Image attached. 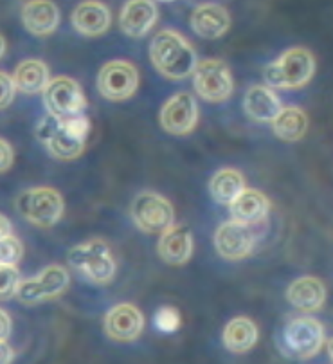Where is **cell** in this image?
<instances>
[{"instance_id":"obj_31","label":"cell","mask_w":333,"mask_h":364,"mask_svg":"<svg viewBox=\"0 0 333 364\" xmlns=\"http://www.w3.org/2000/svg\"><path fill=\"white\" fill-rule=\"evenodd\" d=\"M15 163V151H13V146L6 139L0 137V173L8 171L9 168Z\"/></svg>"},{"instance_id":"obj_13","label":"cell","mask_w":333,"mask_h":364,"mask_svg":"<svg viewBox=\"0 0 333 364\" xmlns=\"http://www.w3.org/2000/svg\"><path fill=\"white\" fill-rule=\"evenodd\" d=\"M256 235L251 225L241 224V222L231 220L224 222L214 232V247L217 252L225 259L236 262L244 259L254 251Z\"/></svg>"},{"instance_id":"obj_25","label":"cell","mask_w":333,"mask_h":364,"mask_svg":"<svg viewBox=\"0 0 333 364\" xmlns=\"http://www.w3.org/2000/svg\"><path fill=\"white\" fill-rule=\"evenodd\" d=\"M13 83L15 89L22 94H40L49 83L50 74L49 67L42 60H23L16 65L13 73Z\"/></svg>"},{"instance_id":"obj_4","label":"cell","mask_w":333,"mask_h":364,"mask_svg":"<svg viewBox=\"0 0 333 364\" xmlns=\"http://www.w3.org/2000/svg\"><path fill=\"white\" fill-rule=\"evenodd\" d=\"M67 262L82 278L96 285H107L116 278V259L109 244L99 238L74 245L67 255Z\"/></svg>"},{"instance_id":"obj_8","label":"cell","mask_w":333,"mask_h":364,"mask_svg":"<svg viewBox=\"0 0 333 364\" xmlns=\"http://www.w3.org/2000/svg\"><path fill=\"white\" fill-rule=\"evenodd\" d=\"M70 274L63 265H49L40 271L35 278L20 279L15 298L26 305L55 299L69 289Z\"/></svg>"},{"instance_id":"obj_30","label":"cell","mask_w":333,"mask_h":364,"mask_svg":"<svg viewBox=\"0 0 333 364\" xmlns=\"http://www.w3.org/2000/svg\"><path fill=\"white\" fill-rule=\"evenodd\" d=\"M15 94L16 89L15 83H13V77L0 70V110L8 109L11 105L13 100H15Z\"/></svg>"},{"instance_id":"obj_3","label":"cell","mask_w":333,"mask_h":364,"mask_svg":"<svg viewBox=\"0 0 333 364\" xmlns=\"http://www.w3.org/2000/svg\"><path fill=\"white\" fill-rule=\"evenodd\" d=\"M265 82L272 89H301L315 74V56L306 47H290L268 63L263 70Z\"/></svg>"},{"instance_id":"obj_29","label":"cell","mask_w":333,"mask_h":364,"mask_svg":"<svg viewBox=\"0 0 333 364\" xmlns=\"http://www.w3.org/2000/svg\"><path fill=\"white\" fill-rule=\"evenodd\" d=\"M155 326L160 332H177L180 328V314L173 306H163L157 310L155 314Z\"/></svg>"},{"instance_id":"obj_17","label":"cell","mask_w":333,"mask_h":364,"mask_svg":"<svg viewBox=\"0 0 333 364\" xmlns=\"http://www.w3.org/2000/svg\"><path fill=\"white\" fill-rule=\"evenodd\" d=\"M159 18L153 0H128L119 13V29L130 38H143L153 29Z\"/></svg>"},{"instance_id":"obj_12","label":"cell","mask_w":333,"mask_h":364,"mask_svg":"<svg viewBox=\"0 0 333 364\" xmlns=\"http://www.w3.org/2000/svg\"><path fill=\"white\" fill-rule=\"evenodd\" d=\"M159 123L164 132L171 136H187L197 128L198 105L190 92H178L171 96L160 109Z\"/></svg>"},{"instance_id":"obj_2","label":"cell","mask_w":333,"mask_h":364,"mask_svg":"<svg viewBox=\"0 0 333 364\" xmlns=\"http://www.w3.org/2000/svg\"><path fill=\"white\" fill-rule=\"evenodd\" d=\"M150 60L157 73L168 80H186L197 65V50L178 31L163 29L150 43Z\"/></svg>"},{"instance_id":"obj_9","label":"cell","mask_w":333,"mask_h":364,"mask_svg":"<svg viewBox=\"0 0 333 364\" xmlns=\"http://www.w3.org/2000/svg\"><path fill=\"white\" fill-rule=\"evenodd\" d=\"M132 220L143 232L160 235L175 224L173 204L155 191H143L132 202Z\"/></svg>"},{"instance_id":"obj_5","label":"cell","mask_w":333,"mask_h":364,"mask_svg":"<svg viewBox=\"0 0 333 364\" xmlns=\"http://www.w3.org/2000/svg\"><path fill=\"white\" fill-rule=\"evenodd\" d=\"M16 211L36 228H53L62 220L65 202L62 193L55 188L36 186L18 195Z\"/></svg>"},{"instance_id":"obj_20","label":"cell","mask_w":333,"mask_h":364,"mask_svg":"<svg viewBox=\"0 0 333 364\" xmlns=\"http://www.w3.org/2000/svg\"><path fill=\"white\" fill-rule=\"evenodd\" d=\"M271 211V200L267 195L254 188H245L231 204H229V213L231 218L241 224L254 225L260 224L267 218Z\"/></svg>"},{"instance_id":"obj_26","label":"cell","mask_w":333,"mask_h":364,"mask_svg":"<svg viewBox=\"0 0 333 364\" xmlns=\"http://www.w3.org/2000/svg\"><path fill=\"white\" fill-rule=\"evenodd\" d=\"M245 188H247V184H245L244 173L234 170V168H222L209 181L211 197L222 205L231 204Z\"/></svg>"},{"instance_id":"obj_34","label":"cell","mask_w":333,"mask_h":364,"mask_svg":"<svg viewBox=\"0 0 333 364\" xmlns=\"http://www.w3.org/2000/svg\"><path fill=\"white\" fill-rule=\"evenodd\" d=\"M9 235H13L11 222H9L8 217H4V215L0 213V240L6 237H9Z\"/></svg>"},{"instance_id":"obj_18","label":"cell","mask_w":333,"mask_h":364,"mask_svg":"<svg viewBox=\"0 0 333 364\" xmlns=\"http://www.w3.org/2000/svg\"><path fill=\"white\" fill-rule=\"evenodd\" d=\"M190 26L200 38L218 40L231 29V13L214 2L200 4L191 13Z\"/></svg>"},{"instance_id":"obj_21","label":"cell","mask_w":333,"mask_h":364,"mask_svg":"<svg viewBox=\"0 0 333 364\" xmlns=\"http://www.w3.org/2000/svg\"><path fill=\"white\" fill-rule=\"evenodd\" d=\"M287 301L301 312H315L324 306L326 287L315 276H301L287 289Z\"/></svg>"},{"instance_id":"obj_23","label":"cell","mask_w":333,"mask_h":364,"mask_svg":"<svg viewBox=\"0 0 333 364\" xmlns=\"http://www.w3.org/2000/svg\"><path fill=\"white\" fill-rule=\"evenodd\" d=\"M258 337H260V330H258L252 319L245 318V316H238V318L231 319L225 325L224 332H222L224 346L231 353H236V355L247 353L249 350L254 348V345L258 343Z\"/></svg>"},{"instance_id":"obj_1","label":"cell","mask_w":333,"mask_h":364,"mask_svg":"<svg viewBox=\"0 0 333 364\" xmlns=\"http://www.w3.org/2000/svg\"><path fill=\"white\" fill-rule=\"evenodd\" d=\"M90 128L92 127L85 112L70 117L47 114L36 127V137L55 159L74 161L85 151Z\"/></svg>"},{"instance_id":"obj_28","label":"cell","mask_w":333,"mask_h":364,"mask_svg":"<svg viewBox=\"0 0 333 364\" xmlns=\"http://www.w3.org/2000/svg\"><path fill=\"white\" fill-rule=\"evenodd\" d=\"M23 255L22 242L16 237L9 235V237L0 240V264L4 265H18Z\"/></svg>"},{"instance_id":"obj_14","label":"cell","mask_w":333,"mask_h":364,"mask_svg":"<svg viewBox=\"0 0 333 364\" xmlns=\"http://www.w3.org/2000/svg\"><path fill=\"white\" fill-rule=\"evenodd\" d=\"M103 328L112 341L132 343L143 333L144 316L132 303H119L107 312Z\"/></svg>"},{"instance_id":"obj_10","label":"cell","mask_w":333,"mask_h":364,"mask_svg":"<svg viewBox=\"0 0 333 364\" xmlns=\"http://www.w3.org/2000/svg\"><path fill=\"white\" fill-rule=\"evenodd\" d=\"M43 94V105L49 116L70 117L83 114L87 109V97L76 80L69 76L50 77Z\"/></svg>"},{"instance_id":"obj_32","label":"cell","mask_w":333,"mask_h":364,"mask_svg":"<svg viewBox=\"0 0 333 364\" xmlns=\"http://www.w3.org/2000/svg\"><path fill=\"white\" fill-rule=\"evenodd\" d=\"M11 333V318L4 309H0V339H8Z\"/></svg>"},{"instance_id":"obj_22","label":"cell","mask_w":333,"mask_h":364,"mask_svg":"<svg viewBox=\"0 0 333 364\" xmlns=\"http://www.w3.org/2000/svg\"><path fill=\"white\" fill-rule=\"evenodd\" d=\"M281 107V100L268 85H252L245 92L244 110L254 123H271Z\"/></svg>"},{"instance_id":"obj_27","label":"cell","mask_w":333,"mask_h":364,"mask_svg":"<svg viewBox=\"0 0 333 364\" xmlns=\"http://www.w3.org/2000/svg\"><path fill=\"white\" fill-rule=\"evenodd\" d=\"M20 282V272L16 265L0 264V301L15 298Z\"/></svg>"},{"instance_id":"obj_7","label":"cell","mask_w":333,"mask_h":364,"mask_svg":"<svg viewBox=\"0 0 333 364\" xmlns=\"http://www.w3.org/2000/svg\"><path fill=\"white\" fill-rule=\"evenodd\" d=\"M324 345V326L310 316L294 318L283 326L281 348L295 359H312Z\"/></svg>"},{"instance_id":"obj_11","label":"cell","mask_w":333,"mask_h":364,"mask_svg":"<svg viewBox=\"0 0 333 364\" xmlns=\"http://www.w3.org/2000/svg\"><path fill=\"white\" fill-rule=\"evenodd\" d=\"M139 87V73L126 60H112L97 74V90L109 101L130 100Z\"/></svg>"},{"instance_id":"obj_35","label":"cell","mask_w":333,"mask_h":364,"mask_svg":"<svg viewBox=\"0 0 333 364\" xmlns=\"http://www.w3.org/2000/svg\"><path fill=\"white\" fill-rule=\"evenodd\" d=\"M6 47H8V43H6V38H4V36H2V35H0V58L4 56Z\"/></svg>"},{"instance_id":"obj_16","label":"cell","mask_w":333,"mask_h":364,"mask_svg":"<svg viewBox=\"0 0 333 364\" xmlns=\"http://www.w3.org/2000/svg\"><path fill=\"white\" fill-rule=\"evenodd\" d=\"M72 28L87 38L105 35L112 23V13L101 0H83L70 15Z\"/></svg>"},{"instance_id":"obj_19","label":"cell","mask_w":333,"mask_h":364,"mask_svg":"<svg viewBox=\"0 0 333 364\" xmlns=\"http://www.w3.org/2000/svg\"><path fill=\"white\" fill-rule=\"evenodd\" d=\"M60 9L53 0H28L22 8V23L33 36L45 38L60 26Z\"/></svg>"},{"instance_id":"obj_15","label":"cell","mask_w":333,"mask_h":364,"mask_svg":"<svg viewBox=\"0 0 333 364\" xmlns=\"http://www.w3.org/2000/svg\"><path fill=\"white\" fill-rule=\"evenodd\" d=\"M195 242L193 232L187 225H170L160 232V238L157 242V252L164 264L173 265H186L193 256Z\"/></svg>"},{"instance_id":"obj_36","label":"cell","mask_w":333,"mask_h":364,"mask_svg":"<svg viewBox=\"0 0 333 364\" xmlns=\"http://www.w3.org/2000/svg\"><path fill=\"white\" fill-rule=\"evenodd\" d=\"M159 2H173V0H159Z\"/></svg>"},{"instance_id":"obj_33","label":"cell","mask_w":333,"mask_h":364,"mask_svg":"<svg viewBox=\"0 0 333 364\" xmlns=\"http://www.w3.org/2000/svg\"><path fill=\"white\" fill-rule=\"evenodd\" d=\"M15 353H13V348L8 345L6 339H0V364H8L11 363Z\"/></svg>"},{"instance_id":"obj_24","label":"cell","mask_w":333,"mask_h":364,"mask_svg":"<svg viewBox=\"0 0 333 364\" xmlns=\"http://www.w3.org/2000/svg\"><path fill=\"white\" fill-rule=\"evenodd\" d=\"M271 124L272 132L278 139L295 143V141H301L308 132V116L299 107H281Z\"/></svg>"},{"instance_id":"obj_6","label":"cell","mask_w":333,"mask_h":364,"mask_svg":"<svg viewBox=\"0 0 333 364\" xmlns=\"http://www.w3.org/2000/svg\"><path fill=\"white\" fill-rule=\"evenodd\" d=\"M195 92L204 101L222 103L234 92V80L231 67L218 58L198 60L193 69Z\"/></svg>"}]
</instances>
